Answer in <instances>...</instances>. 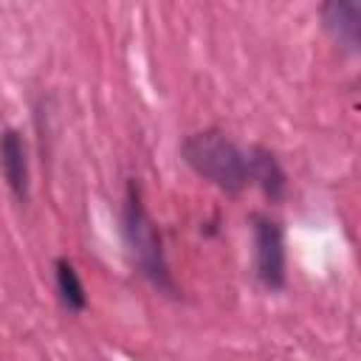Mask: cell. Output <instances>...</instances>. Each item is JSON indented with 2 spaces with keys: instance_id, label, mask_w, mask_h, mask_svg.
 Returning <instances> with one entry per match:
<instances>
[{
  "instance_id": "cell-1",
  "label": "cell",
  "mask_w": 361,
  "mask_h": 361,
  "mask_svg": "<svg viewBox=\"0 0 361 361\" xmlns=\"http://www.w3.org/2000/svg\"><path fill=\"white\" fill-rule=\"evenodd\" d=\"M121 237L130 254V262L135 271L158 290L166 296H178V285L169 271V259L164 251V237L161 228L155 226L152 214L144 206V195L135 178L127 180L124 186V200H121Z\"/></svg>"
},
{
  "instance_id": "cell-2",
  "label": "cell",
  "mask_w": 361,
  "mask_h": 361,
  "mask_svg": "<svg viewBox=\"0 0 361 361\" xmlns=\"http://www.w3.org/2000/svg\"><path fill=\"white\" fill-rule=\"evenodd\" d=\"M180 158L197 178L209 180L226 195H240L248 186L245 149L217 127L189 133L180 141Z\"/></svg>"
},
{
  "instance_id": "cell-3",
  "label": "cell",
  "mask_w": 361,
  "mask_h": 361,
  "mask_svg": "<svg viewBox=\"0 0 361 361\" xmlns=\"http://www.w3.org/2000/svg\"><path fill=\"white\" fill-rule=\"evenodd\" d=\"M251 245H254V276L265 290H282L288 285V251L285 228L265 212L251 214Z\"/></svg>"
},
{
  "instance_id": "cell-4",
  "label": "cell",
  "mask_w": 361,
  "mask_h": 361,
  "mask_svg": "<svg viewBox=\"0 0 361 361\" xmlns=\"http://www.w3.org/2000/svg\"><path fill=\"white\" fill-rule=\"evenodd\" d=\"M0 172L20 206L28 203L31 197V169H28V149L25 138L17 127L0 130Z\"/></svg>"
},
{
  "instance_id": "cell-5",
  "label": "cell",
  "mask_w": 361,
  "mask_h": 361,
  "mask_svg": "<svg viewBox=\"0 0 361 361\" xmlns=\"http://www.w3.org/2000/svg\"><path fill=\"white\" fill-rule=\"evenodd\" d=\"M324 34L344 51L358 54L361 48V6L355 0H327L319 6Z\"/></svg>"
},
{
  "instance_id": "cell-6",
  "label": "cell",
  "mask_w": 361,
  "mask_h": 361,
  "mask_svg": "<svg viewBox=\"0 0 361 361\" xmlns=\"http://www.w3.org/2000/svg\"><path fill=\"white\" fill-rule=\"evenodd\" d=\"M245 164H248V183L259 186V192L276 203L285 197V189H288V175L276 158L274 149L262 147V144H251L245 149Z\"/></svg>"
},
{
  "instance_id": "cell-7",
  "label": "cell",
  "mask_w": 361,
  "mask_h": 361,
  "mask_svg": "<svg viewBox=\"0 0 361 361\" xmlns=\"http://www.w3.org/2000/svg\"><path fill=\"white\" fill-rule=\"evenodd\" d=\"M54 288H56V299L68 313H85L87 310V290L85 282L76 271V265L68 257H56L54 259Z\"/></svg>"
}]
</instances>
